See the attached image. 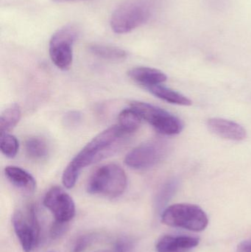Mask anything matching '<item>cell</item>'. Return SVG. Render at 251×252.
<instances>
[{
  "instance_id": "obj_14",
  "label": "cell",
  "mask_w": 251,
  "mask_h": 252,
  "mask_svg": "<svg viewBox=\"0 0 251 252\" xmlns=\"http://www.w3.org/2000/svg\"><path fill=\"white\" fill-rule=\"evenodd\" d=\"M145 90L158 98L172 104L187 106H191L193 103V102L184 94L172 89L167 88L162 84L147 87Z\"/></svg>"
},
{
  "instance_id": "obj_10",
  "label": "cell",
  "mask_w": 251,
  "mask_h": 252,
  "mask_svg": "<svg viewBox=\"0 0 251 252\" xmlns=\"http://www.w3.org/2000/svg\"><path fill=\"white\" fill-rule=\"evenodd\" d=\"M208 128L220 137L232 141H242L246 139V129L237 123L223 118H210L208 120Z\"/></svg>"
},
{
  "instance_id": "obj_1",
  "label": "cell",
  "mask_w": 251,
  "mask_h": 252,
  "mask_svg": "<svg viewBox=\"0 0 251 252\" xmlns=\"http://www.w3.org/2000/svg\"><path fill=\"white\" fill-rule=\"evenodd\" d=\"M129 135L119 125L111 126L98 133L72 158L65 169L62 176L65 188L72 189L83 169L114 154Z\"/></svg>"
},
{
  "instance_id": "obj_27",
  "label": "cell",
  "mask_w": 251,
  "mask_h": 252,
  "mask_svg": "<svg viewBox=\"0 0 251 252\" xmlns=\"http://www.w3.org/2000/svg\"></svg>"
},
{
  "instance_id": "obj_15",
  "label": "cell",
  "mask_w": 251,
  "mask_h": 252,
  "mask_svg": "<svg viewBox=\"0 0 251 252\" xmlns=\"http://www.w3.org/2000/svg\"><path fill=\"white\" fill-rule=\"evenodd\" d=\"M88 51L96 57L111 62H122L128 58V53L123 49L103 44H90Z\"/></svg>"
},
{
  "instance_id": "obj_9",
  "label": "cell",
  "mask_w": 251,
  "mask_h": 252,
  "mask_svg": "<svg viewBox=\"0 0 251 252\" xmlns=\"http://www.w3.org/2000/svg\"><path fill=\"white\" fill-rule=\"evenodd\" d=\"M43 203L54 216L55 220L69 223L75 217V202L72 197L60 187L50 188L46 193Z\"/></svg>"
},
{
  "instance_id": "obj_18",
  "label": "cell",
  "mask_w": 251,
  "mask_h": 252,
  "mask_svg": "<svg viewBox=\"0 0 251 252\" xmlns=\"http://www.w3.org/2000/svg\"><path fill=\"white\" fill-rule=\"evenodd\" d=\"M118 121V125L121 126L129 134H132L139 127L142 120L134 109L130 107L124 109L119 113Z\"/></svg>"
},
{
  "instance_id": "obj_25",
  "label": "cell",
  "mask_w": 251,
  "mask_h": 252,
  "mask_svg": "<svg viewBox=\"0 0 251 252\" xmlns=\"http://www.w3.org/2000/svg\"><path fill=\"white\" fill-rule=\"evenodd\" d=\"M237 252H251V241L240 243L237 247Z\"/></svg>"
},
{
  "instance_id": "obj_8",
  "label": "cell",
  "mask_w": 251,
  "mask_h": 252,
  "mask_svg": "<svg viewBox=\"0 0 251 252\" xmlns=\"http://www.w3.org/2000/svg\"><path fill=\"white\" fill-rule=\"evenodd\" d=\"M167 150L166 143L162 141H148L130 151L125 157V163L137 170L150 168L163 160Z\"/></svg>"
},
{
  "instance_id": "obj_23",
  "label": "cell",
  "mask_w": 251,
  "mask_h": 252,
  "mask_svg": "<svg viewBox=\"0 0 251 252\" xmlns=\"http://www.w3.org/2000/svg\"><path fill=\"white\" fill-rule=\"evenodd\" d=\"M68 223L55 220L50 229V236L53 239H57L63 236V234L67 231Z\"/></svg>"
},
{
  "instance_id": "obj_7",
  "label": "cell",
  "mask_w": 251,
  "mask_h": 252,
  "mask_svg": "<svg viewBox=\"0 0 251 252\" xmlns=\"http://www.w3.org/2000/svg\"><path fill=\"white\" fill-rule=\"evenodd\" d=\"M131 107L142 121L148 123L158 132L167 136H174L182 131V121L165 109L141 101H133Z\"/></svg>"
},
{
  "instance_id": "obj_24",
  "label": "cell",
  "mask_w": 251,
  "mask_h": 252,
  "mask_svg": "<svg viewBox=\"0 0 251 252\" xmlns=\"http://www.w3.org/2000/svg\"><path fill=\"white\" fill-rule=\"evenodd\" d=\"M80 120H81V114L78 113V112H69L65 117V122L68 125L77 124Z\"/></svg>"
},
{
  "instance_id": "obj_21",
  "label": "cell",
  "mask_w": 251,
  "mask_h": 252,
  "mask_svg": "<svg viewBox=\"0 0 251 252\" xmlns=\"http://www.w3.org/2000/svg\"><path fill=\"white\" fill-rule=\"evenodd\" d=\"M97 235L94 233H86L75 238L71 247V252H84L93 243Z\"/></svg>"
},
{
  "instance_id": "obj_11",
  "label": "cell",
  "mask_w": 251,
  "mask_h": 252,
  "mask_svg": "<svg viewBox=\"0 0 251 252\" xmlns=\"http://www.w3.org/2000/svg\"><path fill=\"white\" fill-rule=\"evenodd\" d=\"M199 238L190 236L165 235L156 243L157 252H190L199 245Z\"/></svg>"
},
{
  "instance_id": "obj_2",
  "label": "cell",
  "mask_w": 251,
  "mask_h": 252,
  "mask_svg": "<svg viewBox=\"0 0 251 252\" xmlns=\"http://www.w3.org/2000/svg\"><path fill=\"white\" fill-rule=\"evenodd\" d=\"M160 0H124L111 16L112 31L117 34L132 32L151 20Z\"/></svg>"
},
{
  "instance_id": "obj_13",
  "label": "cell",
  "mask_w": 251,
  "mask_h": 252,
  "mask_svg": "<svg viewBox=\"0 0 251 252\" xmlns=\"http://www.w3.org/2000/svg\"><path fill=\"white\" fill-rule=\"evenodd\" d=\"M128 75L134 82L144 89L163 84L167 79V75L162 71L147 66L132 68L128 71Z\"/></svg>"
},
{
  "instance_id": "obj_4",
  "label": "cell",
  "mask_w": 251,
  "mask_h": 252,
  "mask_svg": "<svg viewBox=\"0 0 251 252\" xmlns=\"http://www.w3.org/2000/svg\"><path fill=\"white\" fill-rule=\"evenodd\" d=\"M162 221L167 226L182 228L193 232H201L209 223L207 215L199 206L176 204L167 207L162 215Z\"/></svg>"
},
{
  "instance_id": "obj_3",
  "label": "cell",
  "mask_w": 251,
  "mask_h": 252,
  "mask_svg": "<svg viewBox=\"0 0 251 252\" xmlns=\"http://www.w3.org/2000/svg\"><path fill=\"white\" fill-rule=\"evenodd\" d=\"M128 178L123 169L116 164H108L94 170L88 179L87 192L109 198L120 196L126 189Z\"/></svg>"
},
{
  "instance_id": "obj_26",
  "label": "cell",
  "mask_w": 251,
  "mask_h": 252,
  "mask_svg": "<svg viewBox=\"0 0 251 252\" xmlns=\"http://www.w3.org/2000/svg\"><path fill=\"white\" fill-rule=\"evenodd\" d=\"M54 2L57 3H63V2H70V1H82V0H53Z\"/></svg>"
},
{
  "instance_id": "obj_20",
  "label": "cell",
  "mask_w": 251,
  "mask_h": 252,
  "mask_svg": "<svg viewBox=\"0 0 251 252\" xmlns=\"http://www.w3.org/2000/svg\"><path fill=\"white\" fill-rule=\"evenodd\" d=\"M178 182L176 180H170L163 185L156 198V204L157 208L163 207L169 201L174 192L176 190Z\"/></svg>"
},
{
  "instance_id": "obj_16",
  "label": "cell",
  "mask_w": 251,
  "mask_h": 252,
  "mask_svg": "<svg viewBox=\"0 0 251 252\" xmlns=\"http://www.w3.org/2000/svg\"><path fill=\"white\" fill-rule=\"evenodd\" d=\"M22 111L17 103H13L2 111L0 115V130L1 133H8L20 121Z\"/></svg>"
},
{
  "instance_id": "obj_22",
  "label": "cell",
  "mask_w": 251,
  "mask_h": 252,
  "mask_svg": "<svg viewBox=\"0 0 251 252\" xmlns=\"http://www.w3.org/2000/svg\"><path fill=\"white\" fill-rule=\"evenodd\" d=\"M134 248V241L131 238L123 237L114 243L112 252H132Z\"/></svg>"
},
{
  "instance_id": "obj_17",
  "label": "cell",
  "mask_w": 251,
  "mask_h": 252,
  "mask_svg": "<svg viewBox=\"0 0 251 252\" xmlns=\"http://www.w3.org/2000/svg\"><path fill=\"white\" fill-rule=\"evenodd\" d=\"M25 151L28 157L35 161L45 159L49 154L47 142L44 139L37 136L27 139L25 142Z\"/></svg>"
},
{
  "instance_id": "obj_6",
  "label": "cell",
  "mask_w": 251,
  "mask_h": 252,
  "mask_svg": "<svg viewBox=\"0 0 251 252\" xmlns=\"http://www.w3.org/2000/svg\"><path fill=\"white\" fill-rule=\"evenodd\" d=\"M79 35L74 25H66L56 31L49 43V53L52 62L61 70H67L73 62V47Z\"/></svg>"
},
{
  "instance_id": "obj_5",
  "label": "cell",
  "mask_w": 251,
  "mask_h": 252,
  "mask_svg": "<svg viewBox=\"0 0 251 252\" xmlns=\"http://www.w3.org/2000/svg\"><path fill=\"white\" fill-rule=\"evenodd\" d=\"M12 224L25 252L33 251L39 244L40 226L33 204H28L13 213Z\"/></svg>"
},
{
  "instance_id": "obj_12",
  "label": "cell",
  "mask_w": 251,
  "mask_h": 252,
  "mask_svg": "<svg viewBox=\"0 0 251 252\" xmlns=\"http://www.w3.org/2000/svg\"><path fill=\"white\" fill-rule=\"evenodd\" d=\"M4 176L13 186L27 194H32L36 189V181L24 169L16 166H7Z\"/></svg>"
},
{
  "instance_id": "obj_19",
  "label": "cell",
  "mask_w": 251,
  "mask_h": 252,
  "mask_svg": "<svg viewBox=\"0 0 251 252\" xmlns=\"http://www.w3.org/2000/svg\"><path fill=\"white\" fill-rule=\"evenodd\" d=\"M19 140L16 136L9 133H1L0 149L3 155L7 158H14L19 151Z\"/></svg>"
}]
</instances>
